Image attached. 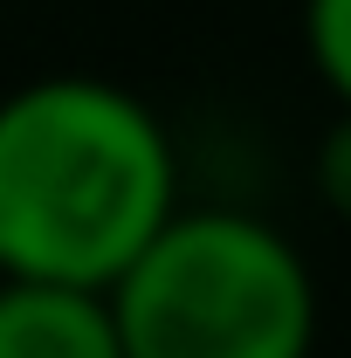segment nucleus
Segmentation results:
<instances>
[{"label": "nucleus", "instance_id": "2", "mask_svg": "<svg viewBox=\"0 0 351 358\" xmlns=\"http://www.w3.org/2000/svg\"><path fill=\"white\" fill-rule=\"evenodd\" d=\"M124 358H310L317 275L282 227L179 207L103 289Z\"/></svg>", "mask_w": 351, "mask_h": 358}, {"label": "nucleus", "instance_id": "1", "mask_svg": "<svg viewBox=\"0 0 351 358\" xmlns=\"http://www.w3.org/2000/svg\"><path fill=\"white\" fill-rule=\"evenodd\" d=\"M179 214L159 110L110 76H35L0 96V275L110 289Z\"/></svg>", "mask_w": 351, "mask_h": 358}, {"label": "nucleus", "instance_id": "3", "mask_svg": "<svg viewBox=\"0 0 351 358\" xmlns=\"http://www.w3.org/2000/svg\"><path fill=\"white\" fill-rule=\"evenodd\" d=\"M0 358H124V345L96 289L0 275Z\"/></svg>", "mask_w": 351, "mask_h": 358}, {"label": "nucleus", "instance_id": "5", "mask_svg": "<svg viewBox=\"0 0 351 358\" xmlns=\"http://www.w3.org/2000/svg\"><path fill=\"white\" fill-rule=\"evenodd\" d=\"M310 179H317V200L338 227H351V110L331 117V131L317 138V159H310Z\"/></svg>", "mask_w": 351, "mask_h": 358}, {"label": "nucleus", "instance_id": "4", "mask_svg": "<svg viewBox=\"0 0 351 358\" xmlns=\"http://www.w3.org/2000/svg\"><path fill=\"white\" fill-rule=\"evenodd\" d=\"M303 48L317 83L351 110V0H303Z\"/></svg>", "mask_w": 351, "mask_h": 358}]
</instances>
